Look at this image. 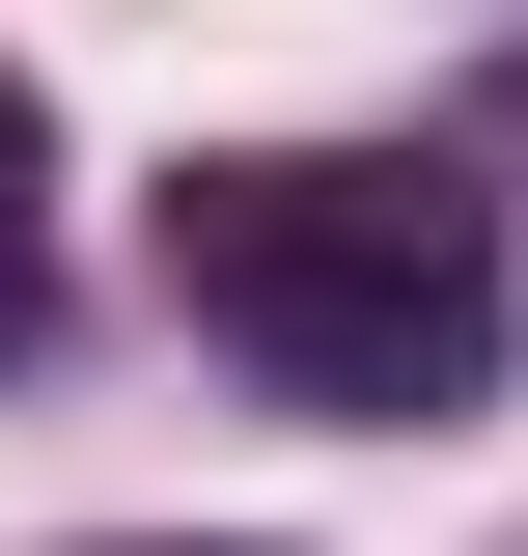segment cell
Returning <instances> with one entry per match:
<instances>
[{
	"label": "cell",
	"mask_w": 528,
	"mask_h": 556,
	"mask_svg": "<svg viewBox=\"0 0 528 556\" xmlns=\"http://www.w3.org/2000/svg\"><path fill=\"white\" fill-rule=\"evenodd\" d=\"M167 306L223 362H278L306 417H473V362H501V195L390 167V139H251V167H167Z\"/></svg>",
	"instance_id": "1"
},
{
	"label": "cell",
	"mask_w": 528,
	"mask_h": 556,
	"mask_svg": "<svg viewBox=\"0 0 528 556\" xmlns=\"http://www.w3.org/2000/svg\"><path fill=\"white\" fill-rule=\"evenodd\" d=\"M28 334H56V278H28V195H0V362H28Z\"/></svg>",
	"instance_id": "2"
},
{
	"label": "cell",
	"mask_w": 528,
	"mask_h": 556,
	"mask_svg": "<svg viewBox=\"0 0 528 556\" xmlns=\"http://www.w3.org/2000/svg\"><path fill=\"white\" fill-rule=\"evenodd\" d=\"M0 195H28V84H0Z\"/></svg>",
	"instance_id": "3"
},
{
	"label": "cell",
	"mask_w": 528,
	"mask_h": 556,
	"mask_svg": "<svg viewBox=\"0 0 528 556\" xmlns=\"http://www.w3.org/2000/svg\"><path fill=\"white\" fill-rule=\"evenodd\" d=\"M139 556H196V529H139ZM223 556H251V529H223Z\"/></svg>",
	"instance_id": "4"
}]
</instances>
